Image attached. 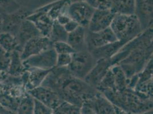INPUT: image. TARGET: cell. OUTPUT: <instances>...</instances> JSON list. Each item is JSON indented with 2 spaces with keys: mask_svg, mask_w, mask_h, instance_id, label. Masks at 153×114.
I'll return each mask as SVG.
<instances>
[{
  "mask_svg": "<svg viewBox=\"0 0 153 114\" xmlns=\"http://www.w3.org/2000/svg\"><path fill=\"white\" fill-rule=\"evenodd\" d=\"M41 86L56 91L63 101L80 107L99 93L83 79L73 76L68 67L51 69Z\"/></svg>",
  "mask_w": 153,
  "mask_h": 114,
  "instance_id": "6da1fadb",
  "label": "cell"
},
{
  "mask_svg": "<svg viewBox=\"0 0 153 114\" xmlns=\"http://www.w3.org/2000/svg\"><path fill=\"white\" fill-rule=\"evenodd\" d=\"M153 27L144 30L139 36L125 44L112 57L128 79L140 73L153 59Z\"/></svg>",
  "mask_w": 153,
  "mask_h": 114,
  "instance_id": "7a4b0ae2",
  "label": "cell"
},
{
  "mask_svg": "<svg viewBox=\"0 0 153 114\" xmlns=\"http://www.w3.org/2000/svg\"><path fill=\"white\" fill-rule=\"evenodd\" d=\"M102 94L113 105L130 114H140L153 110V99L129 87L122 91L112 90Z\"/></svg>",
  "mask_w": 153,
  "mask_h": 114,
  "instance_id": "3957f363",
  "label": "cell"
},
{
  "mask_svg": "<svg viewBox=\"0 0 153 114\" xmlns=\"http://www.w3.org/2000/svg\"><path fill=\"white\" fill-rule=\"evenodd\" d=\"M118 41L128 44L143 32L135 14H115L110 25Z\"/></svg>",
  "mask_w": 153,
  "mask_h": 114,
  "instance_id": "277c9868",
  "label": "cell"
},
{
  "mask_svg": "<svg viewBox=\"0 0 153 114\" xmlns=\"http://www.w3.org/2000/svg\"><path fill=\"white\" fill-rule=\"evenodd\" d=\"M97 61L89 51H77L72 54L71 62L68 68L73 76L84 80Z\"/></svg>",
  "mask_w": 153,
  "mask_h": 114,
  "instance_id": "5b68a950",
  "label": "cell"
},
{
  "mask_svg": "<svg viewBox=\"0 0 153 114\" xmlns=\"http://www.w3.org/2000/svg\"><path fill=\"white\" fill-rule=\"evenodd\" d=\"M57 57V53L53 47H51L22 62L26 69L38 68L43 70H51L56 67Z\"/></svg>",
  "mask_w": 153,
  "mask_h": 114,
  "instance_id": "8992f818",
  "label": "cell"
},
{
  "mask_svg": "<svg viewBox=\"0 0 153 114\" xmlns=\"http://www.w3.org/2000/svg\"><path fill=\"white\" fill-rule=\"evenodd\" d=\"M94 11L86 1H83L70 3L68 13L70 19L79 25L88 28Z\"/></svg>",
  "mask_w": 153,
  "mask_h": 114,
  "instance_id": "52a82bcc",
  "label": "cell"
},
{
  "mask_svg": "<svg viewBox=\"0 0 153 114\" xmlns=\"http://www.w3.org/2000/svg\"><path fill=\"white\" fill-rule=\"evenodd\" d=\"M32 11L21 7L19 10L9 14H2V32H8L16 36L19 27Z\"/></svg>",
  "mask_w": 153,
  "mask_h": 114,
  "instance_id": "ba28073f",
  "label": "cell"
},
{
  "mask_svg": "<svg viewBox=\"0 0 153 114\" xmlns=\"http://www.w3.org/2000/svg\"><path fill=\"white\" fill-rule=\"evenodd\" d=\"M117 41L118 40L110 27L99 32H91L87 30L86 42L88 50L89 51Z\"/></svg>",
  "mask_w": 153,
  "mask_h": 114,
  "instance_id": "9c48e42d",
  "label": "cell"
},
{
  "mask_svg": "<svg viewBox=\"0 0 153 114\" xmlns=\"http://www.w3.org/2000/svg\"><path fill=\"white\" fill-rule=\"evenodd\" d=\"M53 44L49 38L43 36L32 38L24 44L20 52L21 59L24 61L30 57L53 47Z\"/></svg>",
  "mask_w": 153,
  "mask_h": 114,
  "instance_id": "30bf717a",
  "label": "cell"
},
{
  "mask_svg": "<svg viewBox=\"0 0 153 114\" xmlns=\"http://www.w3.org/2000/svg\"><path fill=\"white\" fill-rule=\"evenodd\" d=\"M27 93L34 99L42 102L53 110H56L64 102L56 91L42 86L31 90Z\"/></svg>",
  "mask_w": 153,
  "mask_h": 114,
  "instance_id": "8fae6325",
  "label": "cell"
},
{
  "mask_svg": "<svg viewBox=\"0 0 153 114\" xmlns=\"http://www.w3.org/2000/svg\"><path fill=\"white\" fill-rule=\"evenodd\" d=\"M153 59L137 74V82L134 90L153 99Z\"/></svg>",
  "mask_w": 153,
  "mask_h": 114,
  "instance_id": "7c38bea8",
  "label": "cell"
},
{
  "mask_svg": "<svg viewBox=\"0 0 153 114\" xmlns=\"http://www.w3.org/2000/svg\"><path fill=\"white\" fill-rule=\"evenodd\" d=\"M143 30L153 27V0H135V13Z\"/></svg>",
  "mask_w": 153,
  "mask_h": 114,
  "instance_id": "4fadbf2b",
  "label": "cell"
},
{
  "mask_svg": "<svg viewBox=\"0 0 153 114\" xmlns=\"http://www.w3.org/2000/svg\"><path fill=\"white\" fill-rule=\"evenodd\" d=\"M115 14L111 10H96L90 21L88 30L90 32H97L110 27Z\"/></svg>",
  "mask_w": 153,
  "mask_h": 114,
  "instance_id": "5bb4252c",
  "label": "cell"
},
{
  "mask_svg": "<svg viewBox=\"0 0 153 114\" xmlns=\"http://www.w3.org/2000/svg\"><path fill=\"white\" fill-rule=\"evenodd\" d=\"M26 19L34 24L42 36L49 38L54 21L45 11L41 9L33 10Z\"/></svg>",
  "mask_w": 153,
  "mask_h": 114,
  "instance_id": "9a60e30c",
  "label": "cell"
},
{
  "mask_svg": "<svg viewBox=\"0 0 153 114\" xmlns=\"http://www.w3.org/2000/svg\"><path fill=\"white\" fill-rule=\"evenodd\" d=\"M51 70L28 68L21 76L26 91L41 86Z\"/></svg>",
  "mask_w": 153,
  "mask_h": 114,
  "instance_id": "2e32d148",
  "label": "cell"
},
{
  "mask_svg": "<svg viewBox=\"0 0 153 114\" xmlns=\"http://www.w3.org/2000/svg\"><path fill=\"white\" fill-rule=\"evenodd\" d=\"M113 66L110 59L97 60L96 65L86 76L84 81L96 88L110 69Z\"/></svg>",
  "mask_w": 153,
  "mask_h": 114,
  "instance_id": "e0dca14e",
  "label": "cell"
},
{
  "mask_svg": "<svg viewBox=\"0 0 153 114\" xmlns=\"http://www.w3.org/2000/svg\"><path fill=\"white\" fill-rule=\"evenodd\" d=\"M42 36L38 29L30 21L26 19L23 21L17 33L16 38L18 42V49L21 51L24 44L32 38Z\"/></svg>",
  "mask_w": 153,
  "mask_h": 114,
  "instance_id": "ac0fdd59",
  "label": "cell"
},
{
  "mask_svg": "<svg viewBox=\"0 0 153 114\" xmlns=\"http://www.w3.org/2000/svg\"><path fill=\"white\" fill-rule=\"evenodd\" d=\"M88 29L79 26L73 32L68 34L67 42L76 52L88 50L86 37Z\"/></svg>",
  "mask_w": 153,
  "mask_h": 114,
  "instance_id": "d6986e66",
  "label": "cell"
},
{
  "mask_svg": "<svg viewBox=\"0 0 153 114\" xmlns=\"http://www.w3.org/2000/svg\"><path fill=\"white\" fill-rule=\"evenodd\" d=\"M85 103L89 104L96 114H115L114 105L100 92L92 99Z\"/></svg>",
  "mask_w": 153,
  "mask_h": 114,
  "instance_id": "ffe728a7",
  "label": "cell"
},
{
  "mask_svg": "<svg viewBox=\"0 0 153 114\" xmlns=\"http://www.w3.org/2000/svg\"><path fill=\"white\" fill-rule=\"evenodd\" d=\"M126 44L121 41H117L105 45L90 52L97 61L102 59H110L114 56Z\"/></svg>",
  "mask_w": 153,
  "mask_h": 114,
  "instance_id": "44dd1931",
  "label": "cell"
},
{
  "mask_svg": "<svg viewBox=\"0 0 153 114\" xmlns=\"http://www.w3.org/2000/svg\"><path fill=\"white\" fill-rule=\"evenodd\" d=\"M26 68L23 64L20 57V53L19 51L15 50L11 53L10 62L7 74L10 76L19 77L25 72Z\"/></svg>",
  "mask_w": 153,
  "mask_h": 114,
  "instance_id": "7402d4cb",
  "label": "cell"
},
{
  "mask_svg": "<svg viewBox=\"0 0 153 114\" xmlns=\"http://www.w3.org/2000/svg\"><path fill=\"white\" fill-rule=\"evenodd\" d=\"M111 10L115 14H134L135 0H111Z\"/></svg>",
  "mask_w": 153,
  "mask_h": 114,
  "instance_id": "603a6c76",
  "label": "cell"
},
{
  "mask_svg": "<svg viewBox=\"0 0 153 114\" xmlns=\"http://www.w3.org/2000/svg\"><path fill=\"white\" fill-rule=\"evenodd\" d=\"M114 80L115 90L122 91L128 87V79L121 67L117 64L111 67Z\"/></svg>",
  "mask_w": 153,
  "mask_h": 114,
  "instance_id": "cb8c5ba5",
  "label": "cell"
},
{
  "mask_svg": "<svg viewBox=\"0 0 153 114\" xmlns=\"http://www.w3.org/2000/svg\"><path fill=\"white\" fill-rule=\"evenodd\" d=\"M0 47L9 53L17 50L18 42L16 37L8 32H1Z\"/></svg>",
  "mask_w": 153,
  "mask_h": 114,
  "instance_id": "d4e9b609",
  "label": "cell"
},
{
  "mask_svg": "<svg viewBox=\"0 0 153 114\" xmlns=\"http://www.w3.org/2000/svg\"><path fill=\"white\" fill-rule=\"evenodd\" d=\"M34 99L26 92L22 97L16 111L17 114H33Z\"/></svg>",
  "mask_w": 153,
  "mask_h": 114,
  "instance_id": "484cf974",
  "label": "cell"
},
{
  "mask_svg": "<svg viewBox=\"0 0 153 114\" xmlns=\"http://www.w3.org/2000/svg\"><path fill=\"white\" fill-rule=\"evenodd\" d=\"M68 36V33L65 30L63 26L61 25L55 20L51 27V32L49 34V38L51 42L66 41Z\"/></svg>",
  "mask_w": 153,
  "mask_h": 114,
  "instance_id": "4316f807",
  "label": "cell"
},
{
  "mask_svg": "<svg viewBox=\"0 0 153 114\" xmlns=\"http://www.w3.org/2000/svg\"><path fill=\"white\" fill-rule=\"evenodd\" d=\"M21 7L33 11L57 0H16Z\"/></svg>",
  "mask_w": 153,
  "mask_h": 114,
  "instance_id": "83f0119b",
  "label": "cell"
},
{
  "mask_svg": "<svg viewBox=\"0 0 153 114\" xmlns=\"http://www.w3.org/2000/svg\"><path fill=\"white\" fill-rule=\"evenodd\" d=\"M20 100L4 93L0 92V104L7 110L16 113Z\"/></svg>",
  "mask_w": 153,
  "mask_h": 114,
  "instance_id": "f1b7e54d",
  "label": "cell"
},
{
  "mask_svg": "<svg viewBox=\"0 0 153 114\" xmlns=\"http://www.w3.org/2000/svg\"><path fill=\"white\" fill-rule=\"evenodd\" d=\"M20 7L16 0H0V13L2 14L13 13Z\"/></svg>",
  "mask_w": 153,
  "mask_h": 114,
  "instance_id": "f546056e",
  "label": "cell"
},
{
  "mask_svg": "<svg viewBox=\"0 0 153 114\" xmlns=\"http://www.w3.org/2000/svg\"><path fill=\"white\" fill-rule=\"evenodd\" d=\"M85 1L95 10H107L111 9V0H86Z\"/></svg>",
  "mask_w": 153,
  "mask_h": 114,
  "instance_id": "4dcf8cb0",
  "label": "cell"
},
{
  "mask_svg": "<svg viewBox=\"0 0 153 114\" xmlns=\"http://www.w3.org/2000/svg\"><path fill=\"white\" fill-rule=\"evenodd\" d=\"M53 47L57 54H72L76 51L71 47L66 41H61L54 42Z\"/></svg>",
  "mask_w": 153,
  "mask_h": 114,
  "instance_id": "1f68e13d",
  "label": "cell"
},
{
  "mask_svg": "<svg viewBox=\"0 0 153 114\" xmlns=\"http://www.w3.org/2000/svg\"><path fill=\"white\" fill-rule=\"evenodd\" d=\"M11 53L0 47V70L7 73L10 62Z\"/></svg>",
  "mask_w": 153,
  "mask_h": 114,
  "instance_id": "d6a6232c",
  "label": "cell"
},
{
  "mask_svg": "<svg viewBox=\"0 0 153 114\" xmlns=\"http://www.w3.org/2000/svg\"><path fill=\"white\" fill-rule=\"evenodd\" d=\"M53 111L51 108L34 99L33 114H52Z\"/></svg>",
  "mask_w": 153,
  "mask_h": 114,
  "instance_id": "836d02e7",
  "label": "cell"
},
{
  "mask_svg": "<svg viewBox=\"0 0 153 114\" xmlns=\"http://www.w3.org/2000/svg\"><path fill=\"white\" fill-rule=\"evenodd\" d=\"M72 59V54H57L56 61V67H68Z\"/></svg>",
  "mask_w": 153,
  "mask_h": 114,
  "instance_id": "e575fe53",
  "label": "cell"
},
{
  "mask_svg": "<svg viewBox=\"0 0 153 114\" xmlns=\"http://www.w3.org/2000/svg\"><path fill=\"white\" fill-rule=\"evenodd\" d=\"M59 108L62 110L65 114H82L81 107L64 101Z\"/></svg>",
  "mask_w": 153,
  "mask_h": 114,
  "instance_id": "d590c367",
  "label": "cell"
},
{
  "mask_svg": "<svg viewBox=\"0 0 153 114\" xmlns=\"http://www.w3.org/2000/svg\"><path fill=\"white\" fill-rule=\"evenodd\" d=\"M79 26V25L76 22L72 19H70V21H69L65 25H64V27L65 30L69 34L76 30Z\"/></svg>",
  "mask_w": 153,
  "mask_h": 114,
  "instance_id": "8d00e7d4",
  "label": "cell"
},
{
  "mask_svg": "<svg viewBox=\"0 0 153 114\" xmlns=\"http://www.w3.org/2000/svg\"><path fill=\"white\" fill-rule=\"evenodd\" d=\"M70 17L68 15V13H64L58 17L56 21L61 25H65L69 21H70Z\"/></svg>",
  "mask_w": 153,
  "mask_h": 114,
  "instance_id": "74e56055",
  "label": "cell"
},
{
  "mask_svg": "<svg viewBox=\"0 0 153 114\" xmlns=\"http://www.w3.org/2000/svg\"><path fill=\"white\" fill-rule=\"evenodd\" d=\"M81 111L82 114H96L93 108L89 104L84 103L81 107Z\"/></svg>",
  "mask_w": 153,
  "mask_h": 114,
  "instance_id": "f35d334b",
  "label": "cell"
},
{
  "mask_svg": "<svg viewBox=\"0 0 153 114\" xmlns=\"http://www.w3.org/2000/svg\"><path fill=\"white\" fill-rule=\"evenodd\" d=\"M115 114H131L123 108L114 105Z\"/></svg>",
  "mask_w": 153,
  "mask_h": 114,
  "instance_id": "ab89813d",
  "label": "cell"
},
{
  "mask_svg": "<svg viewBox=\"0 0 153 114\" xmlns=\"http://www.w3.org/2000/svg\"><path fill=\"white\" fill-rule=\"evenodd\" d=\"M0 114H17L16 112L7 110L0 104Z\"/></svg>",
  "mask_w": 153,
  "mask_h": 114,
  "instance_id": "60d3db41",
  "label": "cell"
},
{
  "mask_svg": "<svg viewBox=\"0 0 153 114\" xmlns=\"http://www.w3.org/2000/svg\"><path fill=\"white\" fill-rule=\"evenodd\" d=\"M8 76L7 73L6 72L0 70V83L3 82Z\"/></svg>",
  "mask_w": 153,
  "mask_h": 114,
  "instance_id": "b9f144b4",
  "label": "cell"
},
{
  "mask_svg": "<svg viewBox=\"0 0 153 114\" xmlns=\"http://www.w3.org/2000/svg\"><path fill=\"white\" fill-rule=\"evenodd\" d=\"M65 114L64 113V111L61 110L58 107L56 110H54L53 114Z\"/></svg>",
  "mask_w": 153,
  "mask_h": 114,
  "instance_id": "7bdbcfd3",
  "label": "cell"
},
{
  "mask_svg": "<svg viewBox=\"0 0 153 114\" xmlns=\"http://www.w3.org/2000/svg\"><path fill=\"white\" fill-rule=\"evenodd\" d=\"M2 16L0 13V33L2 32Z\"/></svg>",
  "mask_w": 153,
  "mask_h": 114,
  "instance_id": "ee69618b",
  "label": "cell"
},
{
  "mask_svg": "<svg viewBox=\"0 0 153 114\" xmlns=\"http://www.w3.org/2000/svg\"><path fill=\"white\" fill-rule=\"evenodd\" d=\"M70 2H83L85 1L86 0H69Z\"/></svg>",
  "mask_w": 153,
  "mask_h": 114,
  "instance_id": "f6af8a7d",
  "label": "cell"
},
{
  "mask_svg": "<svg viewBox=\"0 0 153 114\" xmlns=\"http://www.w3.org/2000/svg\"><path fill=\"white\" fill-rule=\"evenodd\" d=\"M1 14H2V13H1Z\"/></svg>",
  "mask_w": 153,
  "mask_h": 114,
  "instance_id": "bcb514c9",
  "label": "cell"
}]
</instances>
